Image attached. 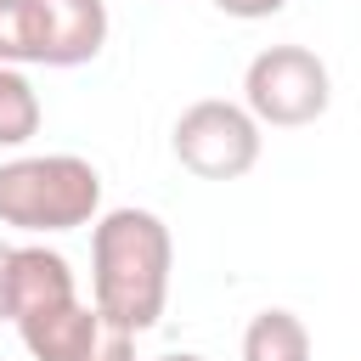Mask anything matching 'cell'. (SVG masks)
Wrapping results in <instances>:
<instances>
[{
    "mask_svg": "<svg viewBox=\"0 0 361 361\" xmlns=\"http://www.w3.org/2000/svg\"><path fill=\"white\" fill-rule=\"evenodd\" d=\"M169 271H175V237L152 209H107L90 220V305L130 327L147 333L158 327L169 305Z\"/></svg>",
    "mask_w": 361,
    "mask_h": 361,
    "instance_id": "cell-1",
    "label": "cell"
},
{
    "mask_svg": "<svg viewBox=\"0 0 361 361\" xmlns=\"http://www.w3.org/2000/svg\"><path fill=\"white\" fill-rule=\"evenodd\" d=\"M102 214V169L79 152H23L0 164V226L28 237L79 231Z\"/></svg>",
    "mask_w": 361,
    "mask_h": 361,
    "instance_id": "cell-2",
    "label": "cell"
},
{
    "mask_svg": "<svg viewBox=\"0 0 361 361\" xmlns=\"http://www.w3.org/2000/svg\"><path fill=\"white\" fill-rule=\"evenodd\" d=\"M265 124L243 107V102H226V96H203L192 107H180L175 130H169V152L186 175L197 180H243L254 164H259V135Z\"/></svg>",
    "mask_w": 361,
    "mask_h": 361,
    "instance_id": "cell-3",
    "label": "cell"
},
{
    "mask_svg": "<svg viewBox=\"0 0 361 361\" xmlns=\"http://www.w3.org/2000/svg\"><path fill=\"white\" fill-rule=\"evenodd\" d=\"M333 73L310 45H265L243 68V107L271 130H305L327 113Z\"/></svg>",
    "mask_w": 361,
    "mask_h": 361,
    "instance_id": "cell-4",
    "label": "cell"
},
{
    "mask_svg": "<svg viewBox=\"0 0 361 361\" xmlns=\"http://www.w3.org/2000/svg\"><path fill=\"white\" fill-rule=\"evenodd\" d=\"M107 0H34L39 68H85L107 45Z\"/></svg>",
    "mask_w": 361,
    "mask_h": 361,
    "instance_id": "cell-5",
    "label": "cell"
},
{
    "mask_svg": "<svg viewBox=\"0 0 361 361\" xmlns=\"http://www.w3.org/2000/svg\"><path fill=\"white\" fill-rule=\"evenodd\" d=\"M68 299H79V288H73V265L56 248H45V243L11 248V259H6V322H23V316L68 305Z\"/></svg>",
    "mask_w": 361,
    "mask_h": 361,
    "instance_id": "cell-6",
    "label": "cell"
},
{
    "mask_svg": "<svg viewBox=\"0 0 361 361\" xmlns=\"http://www.w3.org/2000/svg\"><path fill=\"white\" fill-rule=\"evenodd\" d=\"M96 327H102V310L85 305V299H68V305H51V310H34V316L17 322L23 350L34 361H85Z\"/></svg>",
    "mask_w": 361,
    "mask_h": 361,
    "instance_id": "cell-7",
    "label": "cell"
},
{
    "mask_svg": "<svg viewBox=\"0 0 361 361\" xmlns=\"http://www.w3.org/2000/svg\"><path fill=\"white\" fill-rule=\"evenodd\" d=\"M243 361H310V327L293 310L271 305L243 327Z\"/></svg>",
    "mask_w": 361,
    "mask_h": 361,
    "instance_id": "cell-8",
    "label": "cell"
},
{
    "mask_svg": "<svg viewBox=\"0 0 361 361\" xmlns=\"http://www.w3.org/2000/svg\"><path fill=\"white\" fill-rule=\"evenodd\" d=\"M45 124V107H39V90L23 68H0V147L17 152L39 135Z\"/></svg>",
    "mask_w": 361,
    "mask_h": 361,
    "instance_id": "cell-9",
    "label": "cell"
},
{
    "mask_svg": "<svg viewBox=\"0 0 361 361\" xmlns=\"http://www.w3.org/2000/svg\"><path fill=\"white\" fill-rule=\"evenodd\" d=\"M34 0H0V68H34Z\"/></svg>",
    "mask_w": 361,
    "mask_h": 361,
    "instance_id": "cell-10",
    "label": "cell"
},
{
    "mask_svg": "<svg viewBox=\"0 0 361 361\" xmlns=\"http://www.w3.org/2000/svg\"><path fill=\"white\" fill-rule=\"evenodd\" d=\"M85 361H135V333L102 316V327H96V338H90Z\"/></svg>",
    "mask_w": 361,
    "mask_h": 361,
    "instance_id": "cell-11",
    "label": "cell"
},
{
    "mask_svg": "<svg viewBox=\"0 0 361 361\" xmlns=\"http://www.w3.org/2000/svg\"><path fill=\"white\" fill-rule=\"evenodd\" d=\"M288 0H214L220 17H237V23H259V17H276Z\"/></svg>",
    "mask_w": 361,
    "mask_h": 361,
    "instance_id": "cell-12",
    "label": "cell"
},
{
    "mask_svg": "<svg viewBox=\"0 0 361 361\" xmlns=\"http://www.w3.org/2000/svg\"><path fill=\"white\" fill-rule=\"evenodd\" d=\"M6 259H11V243H0V322H6Z\"/></svg>",
    "mask_w": 361,
    "mask_h": 361,
    "instance_id": "cell-13",
    "label": "cell"
},
{
    "mask_svg": "<svg viewBox=\"0 0 361 361\" xmlns=\"http://www.w3.org/2000/svg\"><path fill=\"white\" fill-rule=\"evenodd\" d=\"M158 361H209V355H197V350H169V355H158Z\"/></svg>",
    "mask_w": 361,
    "mask_h": 361,
    "instance_id": "cell-14",
    "label": "cell"
}]
</instances>
